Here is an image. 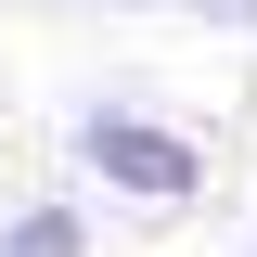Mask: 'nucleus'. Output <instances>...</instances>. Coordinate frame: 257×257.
Here are the masks:
<instances>
[{"mask_svg": "<svg viewBox=\"0 0 257 257\" xmlns=\"http://www.w3.org/2000/svg\"><path fill=\"white\" fill-rule=\"evenodd\" d=\"M0 257H90V219L77 206H13L0 219Z\"/></svg>", "mask_w": 257, "mask_h": 257, "instance_id": "nucleus-2", "label": "nucleus"}, {"mask_svg": "<svg viewBox=\"0 0 257 257\" xmlns=\"http://www.w3.org/2000/svg\"><path fill=\"white\" fill-rule=\"evenodd\" d=\"M180 13H206V26H244V39H257V0H180Z\"/></svg>", "mask_w": 257, "mask_h": 257, "instance_id": "nucleus-3", "label": "nucleus"}, {"mask_svg": "<svg viewBox=\"0 0 257 257\" xmlns=\"http://www.w3.org/2000/svg\"><path fill=\"white\" fill-rule=\"evenodd\" d=\"M77 167L103 193H128V206H193L206 193V142L167 128V116H142V103H90L77 116Z\"/></svg>", "mask_w": 257, "mask_h": 257, "instance_id": "nucleus-1", "label": "nucleus"}]
</instances>
